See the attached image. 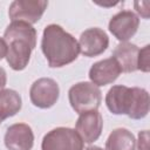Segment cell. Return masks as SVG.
Wrapping results in <instances>:
<instances>
[{"label": "cell", "instance_id": "cell-7", "mask_svg": "<svg viewBox=\"0 0 150 150\" xmlns=\"http://www.w3.org/2000/svg\"><path fill=\"white\" fill-rule=\"evenodd\" d=\"M80 52L88 57L101 55L109 46V38L107 33L97 27L86 29L79 40Z\"/></svg>", "mask_w": 150, "mask_h": 150}, {"label": "cell", "instance_id": "cell-11", "mask_svg": "<svg viewBox=\"0 0 150 150\" xmlns=\"http://www.w3.org/2000/svg\"><path fill=\"white\" fill-rule=\"evenodd\" d=\"M4 141L8 150H32L34 145V134L28 124L15 123L8 127Z\"/></svg>", "mask_w": 150, "mask_h": 150}, {"label": "cell", "instance_id": "cell-17", "mask_svg": "<svg viewBox=\"0 0 150 150\" xmlns=\"http://www.w3.org/2000/svg\"><path fill=\"white\" fill-rule=\"evenodd\" d=\"M149 94L145 89L134 87V102L131 107V111L128 115L132 120H141L144 118L149 112Z\"/></svg>", "mask_w": 150, "mask_h": 150}, {"label": "cell", "instance_id": "cell-6", "mask_svg": "<svg viewBox=\"0 0 150 150\" xmlns=\"http://www.w3.org/2000/svg\"><path fill=\"white\" fill-rule=\"evenodd\" d=\"M139 26V18L131 11H121L109 21L110 33L120 41L127 42L131 39Z\"/></svg>", "mask_w": 150, "mask_h": 150}, {"label": "cell", "instance_id": "cell-15", "mask_svg": "<svg viewBox=\"0 0 150 150\" xmlns=\"http://www.w3.org/2000/svg\"><path fill=\"white\" fill-rule=\"evenodd\" d=\"M21 96L13 89L0 90V120L14 116L21 109Z\"/></svg>", "mask_w": 150, "mask_h": 150}, {"label": "cell", "instance_id": "cell-18", "mask_svg": "<svg viewBox=\"0 0 150 150\" xmlns=\"http://www.w3.org/2000/svg\"><path fill=\"white\" fill-rule=\"evenodd\" d=\"M149 49L150 46L146 45L142 49H139L138 53V60H137V70L148 73L150 70V61H149Z\"/></svg>", "mask_w": 150, "mask_h": 150}, {"label": "cell", "instance_id": "cell-12", "mask_svg": "<svg viewBox=\"0 0 150 150\" xmlns=\"http://www.w3.org/2000/svg\"><path fill=\"white\" fill-rule=\"evenodd\" d=\"M121 68L116 60L111 56L95 62L89 69V79L95 86H107L112 83L121 74Z\"/></svg>", "mask_w": 150, "mask_h": 150}, {"label": "cell", "instance_id": "cell-2", "mask_svg": "<svg viewBox=\"0 0 150 150\" xmlns=\"http://www.w3.org/2000/svg\"><path fill=\"white\" fill-rule=\"evenodd\" d=\"M97 86L91 82H79L70 87L68 91L69 103L77 114L97 110L101 104L102 95Z\"/></svg>", "mask_w": 150, "mask_h": 150}, {"label": "cell", "instance_id": "cell-3", "mask_svg": "<svg viewBox=\"0 0 150 150\" xmlns=\"http://www.w3.org/2000/svg\"><path fill=\"white\" fill-rule=\"evenodd\" d=\"M41 150H83V141L75 129L59 127L43 136Z\"/></svg>", "mask_w": 150, "mask_h": 150}, {"label": "cell", "instance_id": "cell-10", "mask_svg": "<svg viewBox=\"0 0 150 150\" xmlns=\"http://www.w3.org/2000/svg\"><path fill=\"white\" fill-rule=\"evenodd\" d=\"M103 120L101 114L97 110H90L80 114L76 121V132L82 138L83 143L95 142L102 132Z\"/></svg>", "mask_w": 150, "mask_h": 150}, {"label": "cell", "instance_id": "cell-1", "mask_svg": "<svg viewBox=\"0 0 150 150\" xmlns=\"http://www.w3.org/2000/svg\"><path fill=\"white\" fill-rule=\"evenodd\" d=\"M41 49L50 68L69 64L80 54V46L76 39L55 23L48 25L43 29Z\"/></svg>", "mask_w": 150, "mask_h": 150}, {"label": "cell", "instance_id": "cell-24", "mask_svg": "<svg viewBox=\"0 0 150 150\" xmlns=\"http://www.w3.org/2000/svg\"><path fill=\"white\" fill-rule=\"evenodd\" d=\"M0 123H1V120H0Z\"/></svg>", "mask_w": 150, "mask_h": 150}, {"label": "cell", "instance_id": "cell-13", "mask_svg": "<svg viewBox=\"0 0 150 150\" xmlns=\"http://www.w3.org/2000/svg\"><path fill=\"white\" fill-rule=\"evenodd\" d=\"M139 48L130 42H121L116 46L112 52V57L118 63L121 71L131 73L137 70V60H138Z\"/></svg>", "mask_w": 150, "mask_h": 150}, {"label": "cell", "instance_id": "cell-20", "mask_svg": "<svg viewBox=\"0 0 150 150\" xmlns=\"http://www.w3.org/2000/svg\"><path fill=\"white\" fill-rule=\"evenodd\" d=\"M135 8H136V11H137V13H139L144 19H148L149 18V2L148 1H141V2H138V1H136L135 4Z\"/></svg>", "mask_w": 150, "mask_h": 150}, {"label": "cell", "instance_id": "cell-9", "mask_svg": "<svg viewBox=\"0 0 150 150\" xmlns=\"http://www.w3.org/2000/svg\"><path fill=\"white\" fill-rule=\"evenodd\" d=\"M134 102V88L112 86L105 95V104L115 115H129Z\"/></svg>", "mask_w": 150, "mask_h": 150}, {"label": "cell", "instance_id": "cell-8", "mask_svg": "<svg viewBox=\"0 0 150 150\" xmlns=\"http://www.w3.org/2000/svg\"><path fill=\"white\" fill-rule=\"evenodd\" d=\"M7 54L6 60L13 70H23L30 59V53L36 45L25 39H11L6 41Z\"/></svg>", "mask_w": 150, "mask_h": 150}, {"label": "cell", "instance_id": "cell-19", "mask_svg": "<svg viewBox=\"0 0 150 150\" xmlns=\"http://www.w3.org/2000/svg\"><path fill=\"white\" fill-rule=\"evenodd\" d=\"M138 150H149V132L148 130L138 134Z\"/></svg>", "mask_w": 150, "mask_h": 150}, {"label": "cell", "instance_id": "cell-14", "mask_svg": "<svg viewBox=\"0 0 150 150\" xmlns=\"http://www.w3.org/2000/svg\"><path fill=\"white\" fill-rule=\"evenodd\" d=\"M135 136L125 128L112 130L105 142V150H135Z\"/></svg>", "mask_w": 150, "mask_h": 150}, {"label": "cell", "instance_id": "cell-22", "mask_svg": "<svg viewBox=\"0 0 150 150\" xmlns=\"http://www.w3.org/2000/svg\"><path fill=\"white\" fill-rule=\"evenodd\" d=\"M6 82H7V75H6V71L2 67H0V90H2L6 86Z\"/></svg>", "mask_w": 150, "mask_h": 150}, {"label": "cell", "instance_id": "cell-21", "mask_svg": "<svg viewBox=\"0 0 150 150\" xmlns=\"http://www.w3.org/2000/svg\"><path fill=\"white\" fill-rule=\"evenodd\" d=\"M6 54H7V43L2 38H0V60L6 57Z\"/></svg>", "mask_w": 150, "mask_h": 150}, {"label": "cell", "instance_id": "cell-5", "mask_svg": "<svg viewBox=\"0 0 150 150\" xmlns=\"http://www.w3.org/2000/svg\"><path fill=\"white\" fill-rule=\"evenodd\" d=\"M60 95V88L56 81L49 77H41L30 87L29 97L32 103L41 109H48L53 107Z\"/></svg>", "mask_w": 150, "mask_h": 150}, {"label": "cell", "instance_id": "cell-4", "mask_svg": "<svg viewBox=\"0 0 150 150\" xmlns=\"http://www.w3.org/2000/svg\"><path fill=\"white\" fill-rule=\"evenodd\" d=\"M48 6L42 0H15L9 5L8 15L12 21H23L29 25L38 22Z\"/></svg>", "mask_w": 150, "mask_h": 150}, {"label": "cell", "instance_id": "cell-23", "mask_svg": "<svg viewBox=\"0 0 150 150\" xmlns=\"http://www.w3.org/2000/svg\"><path fill=\"white\" fill-rule=\"evenodd\" d=\"M86 150H103V149L100 148V146H96V145H89Z\"/></svg>", "mask_w": 150, "mask_h": 150}, {"label": "cell", "instance_id": "cell-16", "mask_svg": "<svg viewBox=\"0 0 150 150\" xmlns=\"http://www.w3.org/2000/svg\"><path fill=\"white\" fill-rule=\"evenodd\" d=\"M11 39H25L32 42L33 45H36V30L32 25L27 22L12 21L4 33L5 41Z\"/></svg>", "mask_w": 150, "mask_h": 150}]
</instances>
